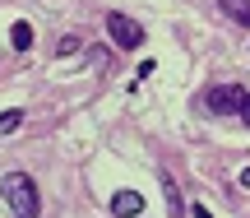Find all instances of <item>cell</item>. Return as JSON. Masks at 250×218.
Instances as JSON below:
<instances>
[{
    "label": "cell",
    "mask_w": 250,
    "mask_h": 218,
    "mask_svg": "<svg viewBox=\"0 0 250 218\" xmlns=\"http://www.w3.org/2000/svg\"><path fill=\"white\" fill-rule=\"evenodd\" d=\"M9 42H14V46H19V51H28V46H33V28H28V23H23V19H19V23H14V28H9Z\"/></svg>",
    "instance_id": "6"
},
{
    "label": "cell",
    "mask_w": 250,
    "mask_h": 218,
    "mask_svg": "<svg viewBox=\"0 0 250 218\" xmlns=\"http://www.w3.org/2000/svg\"><path fill=\"white\" fill-rule=\"evenodd\" d=\"M241 121H246V126H250V93H246V107H241Z\"/></svg>",
    "instance_id": "10"
},
{
    "label": "cell",
    "mask_w": 250,
    "mask_h": 218,
    "mask_svg": "<svg viewBox=\"0 0 250 218\" xmlns=\"http://www.w3.org/2000/svg\"><path fill=\"white\" fill-rule=\"evenodd\" d=\"M111 214L116 218H139L144 214V195L139 191H116L111 195Z\"/></svg>",
    "instance_id": "4"
},
{
    "label": "cell",
    "mask_w": 250,
    "mask_h": 218,
    "mask_svg": "<svg viewBox=\"0 0 250 218\" xmlns=\"http://www.w3.org/2000/svg\"><path fill=\"white\" fill-rule=\"evenodd\" d=\"M195 218H213V214H208V209H204V204H195Z\"/></svg>",
    "instance_id": "11"
},
{
    "label": "cell",
    "mask_w": 250,
    "mask_h": 218,
    "mask_svg": "<svg viewBox=\"0 0 250 218\" xmlns=\"http://www.w3.org/2000/svg\"><path fill=\"white\" fill-rule=\"evenodd\" d=\"M19 126H23V111H19V107H14V111H5V116H0V135H14Z\"/></svg>",
    "instance_id": "7"
},
{
    "label": "cell",
    "mask_w": 250,
    "mask_h": 218,
    "mask_svg": "<svg viewBox=\"0 0 250 218\" xmlns=\"http://www.w3.org/2000/svg\"><path fill=\"white\" fill-rule=\"evenodd\" d=\"M241 186H246V191H250V167H246V172H241Z\"/></svg>",
    "instance_id": "12"
},
{
    "label": "cell",
    "mask_w": 250,
    "mask_h": 218,
    "mask_svg": "<svg viewBox=\"0 0 250 218\" xmlns=\"http://www.w3.org/2000/svg\"><path fill=\"white\" fill-rule=\"evenodd\" d=\"M162 191H167V204H171V214H181V195H176V186H171V176L162 172Z\"/></svg>",
    "instance_id": "8"
},
{
    "label": "cell",
    "mask_w": 250,
    "mask_h": 218,
    "mask_svg": "<svg viewBox=\"0 0 250 218\" xmlns=\"http://www.w3.org/2000/svg\"><path fill=\"white\" fill-rule=\"evenodd\" d=\"M74 51H79V37H65V42L56 46V56H74Z\"/></svg>",
    "instance_id": "9"
},
{
    "label": "cell",
    "mask_w": 250,
    "mask_h": 218,
    "mask_svg": "<svg viewBox=\"0 0 250 218\" xmlns=\"http://www.w3.org/2000/svg\"><path fill=\"white\" fill-rule=\"evenodd\" d=\"M107 33H111V42H116L121 51H134V46L144 42V28L134 23L130 14H121V9H111V14H107Z\"/></svg>",
    "instance_id": "2"
},
{
    "label": "cell",
    "mask_w": 250,
    "mask_h": 218,
    "mask_svg": "<svg viewBox=\"0 0 250 218\" xmlns=\"http://www.w3.org/2000/svg\"><path fill=\"white\" fill-rule=\"evenodd\" d=\"M0 195L9 200L14 218H37V186L28 172H5L0 176Z\"/></svg>",
    "instance_id": "1"
},
{
    "label": "cell",
    "mask_w": 250,
    "mask_h": 218,
    "mask_svg": "<svg viewBox=\"0 0 250 218\" xmlns=\"http://www.w3.org/2000/svg\"><path fill=\"white\" fill-rule=\"evenodd\" d=\"M218 9H223V14H232L236 23L250 28V0H218Z\"/></svg>",
    "instance_id": "5"
},
{
    "label": "cell",
    "mask_w": 250,
    "mask_h": 218,
    "mask_svg": "<svg viewBox=\"0 0 250 218\" xmlns=\"http://www.w3.org/2000/svg\"><path fill=\"white\" fill-rule=\"evenodd\" d=\"M204 107L213 111V116H227V111H241V107H246V88H236V84H218V88H208Z\"/></svg>",
    "instance_id": "3"
}]
</instances>
